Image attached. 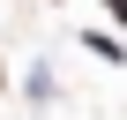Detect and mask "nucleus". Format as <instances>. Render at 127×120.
<instances>
[{
	"label": "nucleus",
	"instance_id": "7ed1b4c3",
	"mask_svg": "<svg viewBox=\"0 0 127 120\" xmlns=\"http://www.w3.org/2000/svg\"><path fill=\"white\" fill-rule=\"evenodd\" d=\"M0 90H8V68H0Z\"/></svg>",
	"mask_w": 127,
	"mask_h": 120
},
{
	"label": "nucleus",
	"instance_id": "f03ea898",
	"mask_svg": "<svg viewBox=\"0 0 127 120\" xmlns=\"http://www.w3.org/2000/svg\"><path fill=\"white\" fill-rule=\"evenodd\" d=\"M97 8H105V15H112V23H127V0H97Z\"/></svg>",
	"mask_w": 127,
	"mask_h": 120
},
{
	"label": "nucleus",
	"instance_id": "f257e3e1",
	"mask_svg": "<svg viewBox=\"0 0 127 120\" xmlns=\"http://www.w3.org/2000/svg\"><path fill=\"white\" fill-rule=\"evenodd\" d=\"M82 45H90V53H97V60H112V68H127V45H120V38H105V30H90V38H82Z\"/></svg>",
	"mask_w": 127,
	"mask_h": 120
}]
</instances>
